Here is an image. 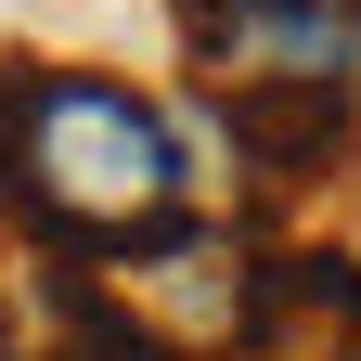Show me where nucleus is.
<instances>
[{"label": "nucleus", "instance_id": "obj_1", "mask_svg": "<svg viewBox=\"0 0 361 361\" xmlns=\"http://www.w3.org/2000/svg\"><path fill=\"white\" fill-rule=\"evenodd\" d=\"M0 219L39 233L65 271H104L194 219V155L155 90L104 65H0Z\"/></svg>", "mask_w": 361, "mask_h": 361}, {"label": "nucleus", "instance_id": "obj_2", "mask_svg": "<svg viewBox=\"0 0 361 361\" xmlns=\"http://www.w3.org/2000/svg\"><path fill=\"white\" fill-rule=\"evenodd\" d=\"M180 52L271 180H323L361 142V0H180Z\"/></svg>", "mask_w": 361, "mask_h": 361}, {"label": "nucleus", "instance_id": "obj_3", "mask_svg": "<svg viewBox=\"0 0 361 361\" xmlns=\"http://www.w3.org/2000/svg\"><path fill=\"white\" fill-rule=\"evenodd\" d=\"M90 284H104L129 323H155L180 361H194V348H245V310H258V271H245V245H233V233H207V219H168L155 245L104 258Z\"/></svg>", "mask_w": 361, "mask_h": 361}, {"label": "nucleus", "instance_id": "obj_4", "mask_svg": "<svg viewBox=\"0 0 361 361\" xmlns=\"http://www.w3.org/2000/svg\"><path fill=\"white\" fill-rule=\"evenodd\" d=\"M245 361H361V258L348 245L271 258L245 310Z\"/></svg>", "mask_w": 361, "mask_h": 361}, {"label": "nucleus", "instance_id": "obj_5", "mask_svg": "<svg viewBox=\"0 0 361 361\" xmlns=\"http://www.w3.org/2000/svg\"><path fill=\"white\" fill-rule=\"evenodd\" d=\"M26 361H180L155 323H129V310L90 284V271H65V297H52V336H39Z\"/></svg>", "mask_w": 361, "mask_h": 361}]
</instances>
